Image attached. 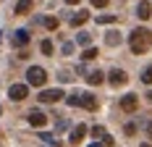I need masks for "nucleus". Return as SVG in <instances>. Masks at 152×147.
<instances>
[{"label": "nucleus", "mask_w": 152, "mask_h": 147, "mask_svg": "<svg viewBox=\"0 0 152 147\" xmlns=\"http://www.w3.org/2000/svg\"><path fill=\"white\" fill-rule=\"evenodd\" d=\"M129 47H131V53L134 55H142V53H147L152 47V32L144 29V26H139L129 34Z\"/></svg>", "instance_id": "nucleus-1"}, {"label": "nucleus", "mask_w": 152, "mask_h": 147, "mask_svg": "<svg viewBox=\"0 0 152 147\" xmlns=\"http://www.w3.org/2000/svg\"><path fill=\"white\" fill-rule=\"evenodd\" d=\"M42 24H45V29H50V32H53V29H58V18H55V16H47Z\"/></svg>", "instance_id": "nucleus-17"}, {"label": "nucleus", "mask_w": 152, "mask_h": 147, "mask_svg": "<svg viewBox=\"0 0 152 147\" xmlns=\"http://www.w3.org/2000/svg\"><path fill=\"white\" fill-rule=\"evenodd\" d=\"M118 16L115 13H105V16H97V24H115Z\"/></svg>", "instance_id": "nucleus-15"}, {"label": "nucleus", "mask_w": 152, "mask_h": 147, "mask_svg": "<svg viewBox=\"0 0 152 147\" xmlns=\"http://www.w3.org/2000/svg\"><path fill=\"white\" fill-rule=\"evenodd\" d=\"M26 82H29L31 87H42L47 82V74H45V68H39V66H31L29 71H26Z\"/></svg>", "instance_id": "nucleus-2"}, {"label": "nucleus", "mask_w": 152, "mask_h": 147, "mask_svg": "<svg viewBox=\"0 0 152 147\" xmlns=\"http://www.w3.org/2000/svg\"><path fill=\"white\" fill-rule=\"evenodd\" d=\"M142 82H144V84H152V66H147V68L142 71Z\"/></svg>", "instance_id": "nucleus-18"}, {"label": "nucleus", "mask_w": 152, "mask_h": 147, "mask_svg": "<svg viewBox=\"0 0 152 147\" xmlns=\"http://www.w3.org/2000/svg\"><path fill=\"white\" fill-rule=\"evenodd\" d=\"M71 79H74V76H71L68 71H63V74H61V82H71Z\"/></svg>", "instance_id": "nucleus-26"}, {"label": "nucleus", "mask_w": 152, "mask_h": 147, "mask_svg": "<svg viewBox=\"0 0 152 147\" xmlns=\"http://www.w3.org/2000/svg\"><path fill=\"white\" fill-rule=\"evenodd\" d=\"M107 76H110V84H115V87H121V84H126V82H129V76H126V71H123V68H113Z\"/></svg>", "instance_id": "nucleus-6"}, {"label": "nucleus", "mask_w": 152, "mask_h": 147, "mask_svg": "<svg viewBox=\"0 0 152 147\" xmlns=\"http://www.w3.org/2000/svg\"><path fill=\"white\" fill-rule=\"evenodd\" d=\"M76 40H79V45H89V34H87V32H81Z\"/></svg>", "instance_id": "nucleus-22"}, {"label": "nucleus", "mask_w": 152, "mask_h": 147, "mask_svg": "<svg viewBox=\"0 0 152 147\" xmlns=\"http://www.w3.org/2000/svg\"><path fill=\"white\" fill-rule=\"evenodd\" d=\"M61 97H66V95H63L61 89H42L37 100H39V103H58Z\"/></svg>", "instance_id": "nucleus-4"}, {"label": "nucleus", "mask_w": 152, "mask_h": 147, "mask_svg": "<svg viewBox=\"0 0 152 147\" xmlns=\"http://www.w3.org/2000/svg\"><path fill=\"white\" fill-rule=\"evenodd\" d=\"M84 137H87V126H84V123H79V126L71 129V142H74V145H79Z\"/></svg>", "instance_id": "nucleus-9"}, {"label": "nucleus", "mask_w": 152, "mask_h": 147, "mask_svg": "<svg viewBox=\"0 0 152 147\" xmlns=\"http://www.w3.org/2000/svg\"><path fill=\"white\" fill-rule=\"evenodd\" d=\"M89 147H105V145H100V142H94V145H89Z\"/></svg>", "instance_id": "nucleus-29"}, {"label": "nucleus", "mask_w": 152, "mask_h": 147, "mask_svg": "<svg viewBox=\"0 0 152 147\" xmlns=\"http://www.w3.org/2000/svg\"><path fill=\"white\" fill-rule=\"evenodd\" d=\"M13 42L16 45H26V42H29V32H26V29H18L13 34Z\"/></svg>", "instance_id": "nucleus-12"}, {"label": "nucleus", "mask_w": 152, "mask_h": 147, "mask_svg": "<svg viewBox=\"0 0 152 147\" xmlns=\"http://www.w3.org/2000/svg\"><path fill=\"white\" fill-rule=\"evenodd\" d=\"M39 50H42L45 55H50V53H53V42H50V40H45V42L39 45Z\"/></svg>", "instance_id": "nucleus-20"}, {"label": "nucleus", "mask_w": 152, "mask_h": 147, "mask_svg": "<svg viewBox=\"0 0 152 147\" xmlns=\"http://www.w3.org/2000/svg\"><path fill=\"white\" fill-rule=\"evenodd\" d=\"M79 105L87 108V110H97V97L89 95V92H84V95H79Z\"/></svg>", "instance_id": "nucleus-7"}, {"label": "nucleus", "mask_w": 152, "mask_h": 147, "mask_svg": "<svg viewBox=\"0 0 152 147\" xmlns=\"http://www.w3.org/2000/svg\"><path fill=\"white\" fill-rule=\"evenodd\" d=\"M31 3H34V0H18V3H16V13H18V16H24V13H29V8H31Z\"/></svg>", "instance_id": "nucleus-11"}, {"label": "nucleus", "mask_w": 152, "mask_h": 147, "mask_svg": "<svg viewBox=\"0 0 152 147\" xmlns=\"http://www.w3.org/2000/svg\"><path fill=\"white\" fill-rule=\"evenodd\" d=\"M81 58H84V60H92V58H97V50H94V47H87Z\"/></svg>", "instance_id": "nucleus-19"}, {"label": "nucleus", "mask_w": 152, "mask_h": 147, "mask_svg": "<svg viewBox=\"0 0 152 147\" xmlns=\"http://www.w3.org/2000/svg\"><path fill=\"white\" fill-rule=\"evenodd\" d=\"M66 3H68V5H76V3H79V0H66Z\"/></svg>", "instance_id": "nucleus-28"}, {"label": "nucleus", "mask_w": 152, "mask_h": 147, "mask_svg": "<svg viewBox=\"0 0 152 147\" xmlns=\"http://www.w3.org/2000/svg\"><path fill=\"white\" fill-rule=\"evenodd\" d=\"M137 108H139L137 95H123V97H121V110H126V113H134Z\"/></svg>", "instance_id": "nucleus-5"}, {"label": "nucleus", "mask_w": 152, "mask_h": 147, "mask_svg": "<svg viewBox=\"0 0 152 147\" xmlns=\"http://www.w3.org/2000/svg\"><path fill=\"white\" fill-rule=\"evenodd\" d=\"M105 42L110 45V47H115V45L121 42V37H118V32H107V37H105Z\"/></svg>", "instance_id": "nucleus-16"}, {"label": "nucleus", "mask_w": 152, "mask_h": 147, "mask_svg": "<svg viewBox=\"0 0 152 147\" xmlns=\"http://www.w3.org/2000/svg\"><path fill=\"white\" fill-rule=\"evenodd\" d=\"M26 95H29V87H26V84H13V87L8 89V97H11V100H16V103L26 100Z\"/></svg>", "instance_id": "nucleus-3"}, {"label": "nucleus", "mask_w": 152, "mask_h": 147, "mask_svg": "<svg viewBox=\"0 0 152 147\" xmlns=\"http://www.w3.org/2000/svg\"><path fill=\"white\" fill-rule=\"evenodd\" d=\"M102 145H105V147H113V137H110V134L102 137Z\"/></svg>", "instance_id": "nucleus-23"}, {"label": "nucleus", "mask_w": 152, "mask_h": 147, "mask_svg": "<svg viewBox=\"0 0 152 147\" xmlns=\"http://www.w3.org/2000/svg\"><path fill=\"white\" fill-rule=\"evenodd\" d=\"M147 137H150V139H152V121H150V123H147Z\"/></svg>", "instance_id": "nucleus-27"}, {"label": "nucleus", "mask_w": 152, "mask_h": 147, "mask_svg": "<svg viewBox=\"0 0 152 147\" xmlns=\"http://www.w3.org/2000/svg\"><path fill=\"white\" fill-rule=\"evenodd\" d=\"M87 18H89V13H87V11H79L76 16H71V24H74V26H81Z\"/></svg>", "instance_id": "nucleus-13"}, {"label": "nucleus", "mask_w": 152, "mask_h": 147, "mask_svg": "<svg viewBox=\"0 0 152 147\" xmlns=\"http://www.w3.org/2000/svg\"><path fill=\"white\" fill-rule=\"evenodd\" d=\"M92 5H97V8H105L107 0H92Z\"/></svg>", "instance_id": "nucleus-25"}, {"label": "nucleus", "mask_w": 152, "mask_h": 147, "mask_svg": "<svg viewBox=\"0 0 152 147\" xmlns=\"http://www.w3.org/2000/svg\"><path fill=\"white\" fill-rule=\"evenodd\" d=\"M26 121H29L31 126H37V129H42V126L47 123V116H45V113H39V110H31L29 116H26Z\"/></svg>", "instance_id": "nucleus-8"}, {"label": "nucleus", "mask_w": 152, "mask_h": 147, "mask_svg": "<svg viewBox=\"0 0 152 147\" xmlns=\"http://www.w3.org/2000/svg\"><path fill=\"white\" fill-rule=\"evenodd\" d=\"M142 147H152V145H142Z\"/></svg>", "instance_id": "nucleus-30"}, {"label": "nucleus", "mask_w": 152, "mask_h": 147, "mask_svg": "<svg viewBox=\"0 0 152 147\" xmlns=\"http://www.w3.org/2000/svg\"><path fill=\"white\" fill-rule=\"evenodd\" d=\"M137 16H139V18H142V21H147V18H150V16H152V5H150V3H147V0H142V3H139V5H137Z\"/></svg>", "instance_id": "nucleus-10"}, {"label": "nucleus", "mask_w": 152, "mask_h": 147, "mask_svg": "<svg viewBox=\"0 0 152 147\" xmlns=\"http://www.w3.org/2000/svg\"><path fill=\"white\" fill-rule=\"evenodd\" d=\"M68 105H74V108H79V95H71V97H68Z\"/></svg>", "instance_id": "nucleus-24"}, {"label": "nucleus", "mask_w": 152, "mask_h": 147, "mask_svg": "<svg viewBox=\"0 0 152 147\" xmlns=\"http://www.w3.org/2000/svg\"><path fill=\"white\" fill-rule=\"evenodd\" d=\"M102 79H105V74H102V71H92L89 76H87L89 84H102Z\"/></svg>", "instance_id": "nucleus-14"}, {"label": "nucleus", "mask_w": 152, "mask_h": 147, "mask_svg": "<svg viewBox=\"0 0 152 147\" xmlns=\"http://www.w3.org/2000/svg\"><path fill=\"white\" fill-rule=\"evenodd\" d=\"M92 134H94V137H97V139H102V137H105V129H102V126H94V129H92Z\"/></svg>", "instance_id": "nucleus-21"}, {"label": "nucleus", "mask_w": 152, "mask_h": 147, "mask_svg": "<svg viewBox=\"0 0 152 147\" xmlns=\"http://www.w3.org/2000/svg\"><path fill=\"white\" fill-rule=\"evenodd\" d=\"M150 100H152V92H150Z\"/></svg>", "instance_id": "nucleus-31"}]
</instances>
